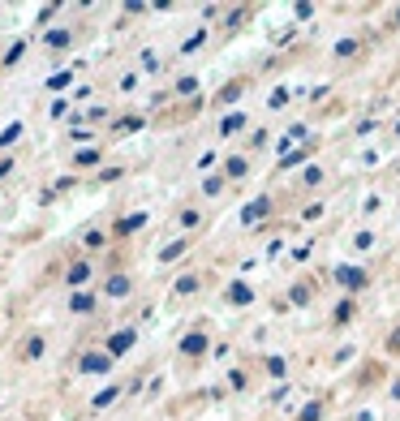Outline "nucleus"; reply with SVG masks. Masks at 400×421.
I'll use <instances>...</instances> for the list:
<instances>
[{
  "instance_id": "1",
  "label": "nucleus",
  "mask_w": 400,
  "mask_h": 421,
  "mask_svg": "<svg viewBox=\"0 0 400 421\" xmlns=\"http://www.w3.org/2000/svg\"><path fill=\"white\" fill-rule=\"evenodd\" d=\"M112 357L104 353V349H86L82 357H78V374H112Z\"/></svg>"
},
{
  "instance_id": "2",
  "label": "nucleus",
  "mask_w": 400,
  "mask_h": 421,
  "mask_svg": "<svg viewBox=\"0 0 400 421\" xmlns=\"http://www.w3.org/2000/svg\"><path fill=\"white\" fill-rule=\"evenodd\" d=\"M134 344H138V327H121V331H112V335H108V344H104V353H108L112 361H121L125 353L134 349Z\"/></svg>"
},
{
  "instance_id": "3",
  "label": "nucleus",
  "mask_w": 400,
  "mask_h": 421,
  "mask_svg": "<svg viewBox=\"0 0 400 421\" xmlns=\"http://www.w3.org/2000/svg\"><path fill=\"white\" fill-rule=\"evenodd\" d=\"M332 280H336L344 292H362V288H366V271H362V267H332Z\"/></svg>"
},
{
  "instance_id": "4",
  "label": "nucleus",
  "mask_w": 400,
  "mask_h": 421,
  "mask_svg": "<svg viewBox=\"0 0 400 421\" xmlns=\"http://www.w3.org/2000/svg\"><path fill=\"white\" fill-rule=\"evenodd\" d=\"M207 349H211V335H207V331H185L181 344H177V353H181V357H203Z\"/></svg>"
},
{
  "instance_id": "5",
  "label": "nucleus",
  "mask_w": 400,
  "mask_h": 421,
  "mask_svg": "<svg viewBox=\"0 0 400 421\" xmlns=\"http://www.w3.org/2000/svg\"><path fill=\"white\" fill-rule=\"evenodd\" d=\"M130 292H134V280L125 276V271H112V276L104 280V296H108V301H125Z\"/></svg>"
},
{
  "instance_id": "6",
  "label": "nucleus",
  "mask_w": 400,
  "mask_h": 421,
  "mask_svg": "<svg viewBox=\"0 0 400 421\" xmlns=\"http://www.w3.org/2000/svg\"><path fill=\"white\" fill-rule=\"evenodd\" d=\"M146 219H151L146 211H130V215H121L116 224H112V237H134V232H142V228H146Z\"/></svg>"
},
{
  "instance_id": "7",
  "label": "nucleus",
  "mask_w": 400,
  "mask_h": 421,
  "mask_svg": "<svg viewBox=\"0 0 400 421\" xmlns=\"http://www.w3.org/2000/svg\"><path fill=\"white\" fill-rule=\"evenodd\" d=\"M91 271H95V262H86V258H78V262H69V271H65V284H69V292H78V288H86V280H91Z\"/></svg>"
},
{
  "instance_id": "8",
  "label": "nucleus",
  "mask_w": 400,
  "mask_h": 421,
  "mask_svg": "<svg viewBox=\"0 0 400 421\" xmlns=\"http://www.w3.org/2000/svg\"><path fill=\"white\" fill-rule=\"evenodd\" d=\"M39 47H52V52H65V47H73V26L43 31V35H39Z\"/></svg>"
},
{
  "instance_id": "9",
  "label": "nucleus",
  "mask_w": 400,
  "mask_h": 421,
  "mask_svg": "<svg viewBox=\"0 0 400 421\" xmlns=\"http://www.w3.org/2000/svg\"><path fill=\"white\" fill-rule=\"evenodd\" d=\"M99 310V296L95 292H86V288H78V292H69V314H78V318H86V314H95Z\"/></svg>"
},
{
  "instance_id": "10",
  "label": "nucleus",
  "mask_w": 400,
  "mask_h": 421,
  "mask_svg": "<svg viewBox=\"0 0 400 421\" xmlns=\"http://www.w3.org/2000/svg\"><path fill=\"white\" fill-rule=\"evenodd\" d=\"M267 215H271V198H254V202H245V207H241V224H245V228H254L259 219H267Z\"/></svg>"
},
{
  "instance_id": "11",
  "label": "nucleus",
  "mask_w": 400,
  "mask_h": 421,
  "mask_svg": "<svg viewBox=\"0 0 400 421\" xmlns=\"http://www.w3.org/2000/svg\"><path fill=\"white\" fill-rule=\"evenodd\" d=\"M43 353H47V335L31 331L26 344H22V361H43Z\"/></svg>"
},
{
  "instance_id": "12",
  "label": "nucleus",
  "mask_w": 400,
  "mask_h": 421,
  "mask_svg": "<svg viewBox=\"0 0 400 421\" xmlns=\"http://www.w3.org/2000/svg\"><path fill=\"white\" fill-rule=\"evenodd\" d=\"M224 296H229V305H237V310H241V305H249V301H254V288H249L245 280H233Z\"/></svg>"
},
{
  "instance_id": "13",
  "label": "nucleus",
  "mask_w": 400,
  "mask_h": 421,
  "mask_svg": "<svg viewBox=\"0 0 400 421\" xmlns=\"http://www.w3.org/2000/svg\"><path fill=\"white\" fill-rule=\"evenodd\" d=\"M99 159H104V155H99V146H86V151H73V172H91Z\"/></svg>"
},
{
  "instance_id": "14",
  "label": "nucleus",
  "mask_w": 400,
  "mask_h": 421,
  "mask_svg": "<svg viewBox=\"0 0 400 421\" xmlns=\"http://www.w3.org/2000/svg\"><path fill=\"white\" fill-rule=\"evenodd\" d=\"M138 129H146V116H121L116 125H112L116 138H130V134H138Z\"/></svg>"
},
{
  "instance_id": "15",
  "label": "nucleus",
  "mask_w": 400,
  "mask_h": 421,
  "mask_svg": "<svg viewBox=\"0 0 400 421\" xmlns=\"http://www.w3.org/2000/svg\"><path fill=\"white\" fill-rule=\"evenodd\" d=\"M245 129V112H229L220 120V138H233V134H241Z\"/></svg>"
},
{
  "instance_id": "16",
  "label": "nucleus",
  "mask_w": 400,
  "mask_h": 421,
  "mask_svg": "<svg viewBox=\"0 0 400 421\" xmlns=\"http://www.w3.org/2000/svg\"><path fill=\"white\" fill-rule=\"evenodd\" d=\"M185 250H190V237H177V241H168L164 250H160V262H177Z\"/></svg>"
},
{
  "instance_id": "17",
  "label": "nucleus",
  "mask_w": 400,
  "mask_h": 421,
  "mask_svg": "<svg viewBox=\"0 0 400 421\" xmlns=\"http://www.w3.org/2000/svg\"><path fill=\"white\" fill-rule=\"evenodd\" d=\"M245 172H249V159H245V155H229V164H224V177H229V181H241Z\"/></svg>"
},
{
  "instance_id": "18",
  "label": "nucleus",
  "mask_w": 400,
  "mask_h": 421,
  "mask_svg": "<svg viewBox=\"0 0 400 421\" xmlns=\"http://www.w3.org/2000/svg\"><path fill=\"white\" fill-rule=\"evenodd\" d=\"M116 395H121V387H104V391H99L95 400H91V408H95V413H104V408H112V404H116Z\"/></svg>"
},
{
  "instance_id": "19",
  "label": "nucleus",
  "mask_w": 400,
  "mask_h": 421,
  "mask_svg": "<svg viewBox=\"0 0 400 421\" xmlns=\"http://www.w3.org/2000/svg\"><path fill=\"white\" fill-rule=\"evenodd\" d=\"M43 86H47V90H69V86H73V69H61V73H52V78H47Z\"/></svg>"
},
{
  "instance_id": "20",
  "label": "nucleus",
  "mask_w": 400,
  "mask_h": 421,
  "mask_svg": "<svg viewBox=\"0 0 400 421\" xmlns=\"http://www.w3.org/2000/svg\"><path fill=\"white\" fill-rule=\"evenodd\" d=\"M198 284H203L198 276H181L177 284H172V296H190V292H198Z\"/></svg>"
},
{
  "instance_id": "21",
  "label": "nucleus",
  "mask_w": 400,
  "mask_h": 421,
  "mask_svg": "<svg viewBox=\"0 0 400 421\" xmlns=\"http://www.w3.org/2000/svg\"><path fill=\"white\" fill-rule=\"evenodd\" d=\"M26 47H31V43H26V39H13V43H9V47H5V65H17V61H22V56H26Z\"/></svg>"
},
{
  "instance_id": "22",
  "label": "nucleus",
  "mask_w": 400,
  "mask_h": 421,
  "mask_svg": "<svg viewBox=\"0 0 400 421\" xmlns=\"http://www.w3.org/2000/svg\"><path fill=\"white\" fill-rule=\"evenodd\" d=\"M241 90H245V82H229V86H224V90L215 95V104H237Z\"/></svg>"
},
{
  "instance_id": "23",
  "label": "nucleus",
  "mask_w": 400,
  "mask_h": 421,
  "mask_svg": "<svg viewBox=\"0 0 400 421\" xmlns=\"http://www.w3.org/2000/svg\"><path fill=\"white\" fill-rule=\"evenodd\" d=\"M332 52H336L340 61H348V56H357V52H362V43H357V39H340V43L332 47Z\"/></svg>"
},
{
  "instance_id": "24",
  "label": "nucleus",
  "mask_w": 400,
  "mask_h": 421,
  "mask_svg": "<svg viewBox=\"0 0 400 421\" xmlns=\"http://www.w3.org/2000/svg\"><path fill=\"white\" fill-rule=\"evenodd\" d=\"M289 99H293V90H289V86H276V90L267 95V108H284Z\"/></svg>"
},
{
  "instance_id": "25",
  "label": "nucleus",
  "mask_w": 400,
  "mask_h": 421,
  "mask_svg": "<svg viewBox=\"0 0 400 421\" xmlns=\"http://www.w3.org/2000/svg\"><path fill=\"white\" fill-rule=\"evenodd\" d=\"M108 237H112V232H95V228H91V232L82 237V245H86V250H104V245H108Z\"/></svg>"
},
{
  "instance_id": "26",
  "label": "nucleus",
  "mask_w": 400,
  "mask_h": 421,
  "mask_svg": "<svg viewBox=\"0 0 400 421\" xmlns=\"http://www.w3.org/2000/svg\"><path fill=\"white\" fill-rule=\"evenodd\" d=\"M267 374H271V379H284V374H289V361H284V357H267Z\"/></svg>"
},
{
  "instance_id": "27",
  "label": "nucleus",
  "mask_w": 400,
  "mask_h": 421,
  "mask_svg": "<svg viewBox=\"0 0 400 421\" xmlns=\"http://www.w3.org/2000/svg\"><path fill=\"white\" fill-rule=\"evenodd\" d=\"M297 164H306V146H302V151H289V155H280V172H289V168H297Z\"/></svg>"
},
{
  "instance_id": "28",
  "label": "nucleus",
  "mask_w": 400,
  "mask_h": 421,
  "mask_svg": "<svg viewBox=\"0 0 400 421\" xmlns=\"http://www.w3.org/2000/svg\"><path fill=\"white\" fill-rule=\"evenodd\" d=\"M177 224H181V228H198V224H203V215H198L194 207H185V211L177 215Z\"/></svg>"
},
{
  "instance_id": "29",
  "label": "nucleus",
  "mask_w": 400,
  "mask_h": 421,
  "mask_svg": "<svg viewBox=\"0 0 400 421\" xmlns=\"http://www.w3.org/2000/svg\"><path fill=\"white\" fill-rule=\"evenodd\" d=\"M203 43H207V31H194V35H190V39L181 43V56H190L194 47H203Z\"/></svg>"
},
{
  "instance_id": "30",
  "label": "nucleus",
  "mask_w": 400,
  "mask_h": 421,
  "mask_svg": "<svg viewBox=\"0 0 400 421\" xmlns=\"http://www.w3.org/2000/svg\"><path fill=\"white\" fill-rule=\"evenodd\" d=\"M22 138V125H5V129H0V151H5V146H13Z\"/></svg>"
},
{
  "instance_id": "31",
  "label": "nucleus",
  "mask_w": 400,
  "mask_h": 421,
  "mask_svg": "<svg viewBox=\"0 0 400 421\" xmlns=\"http://www.w3.org/2000/svg\"><path fill=\"white\" fill-rule=\"evenodd\" d=\"M348 318H353V301H340L336 314H332V323H348Z\"/></svg>"
},
{
  "instance_id": "32",
  "label": "nucleus",
  "mask_w": 400,
  "mask_h": 421,
  "mask_svg": "<svg viewBox=\"0 0 400 421\" xmlns=\"http://www.w3.org/2000/svg\"><path fill=\"white\" fill-rule=\"evenodd\" d=\"M99 120H108V104H95V108L86 112V125H99Z\"/></svg>"
},
{
  "instance_id": "33",
  "label": "nucleus",
  "mask_w": 400,
  "mask_h": 421,
  "mask_svg": "<svg viewBox=\"0 0 400 421\" xmlns=\"http://www.w3.org/2000/svg\"><path fill=\"white\" fill-rule=\"evenodd\" d=\"M220 189H224V177H215V172H211V177L203 181V193H207V198H215Z\"/></svg>"
},
{
  "instance_id": "34",
  "label": "nucleus",
  "mask_w": 400,
  "mask_h": 421,
  "mask_svg": "<svg viewBox=\"0 0 400 421\" xmlns=\"http://www.w3.org/2000/svg\"><path fill=\"white\" fill-rule=\"evenodd\" d=\"M289 301H293V305H306V301H310V288H306V284H297V288L289 292Z\"/></svg>"
},
{
  "instance_id": "35",
  "label": "nucleus",
  "mask_w": 400,
  "mask_h": 421,
  "mask_svg": "<svg viewBox=\"0 0 400 421\" xmlns=\"http://www.w3.org/2000/svg\"><path fill=\"white\" fill-rule=\"evenodd\" d=\"M318 417H323V404L314 400V404H306V408H302V417H297V421H318Z\"/></svg>"
},
{
  "instance_id": "36",
  "label": "nucleus",
  "mask_w": 400,
  "mask_h": 421,
  "mask_svg": "<svg viewBox=\"0 0 400 421\" xmlns=\"http://www.w3.org/2000/svg\"><path fill=\"white\" fill-rule=\"evenodd\" d=\"M177 95H198V78H177Z\"/></svg>"
},
{
  "instance_id": "37",
  "label": "nucleus",
  "mask_w": 400,
  "mask_h": 421,
  "mask_svg": "<svg viewBox=\"0 0 400 421\" xmlns=\"http://www.w3.org/2000/svg\"><path fill=\"white\" fill-rule=\"evenodd\" d=\"M73 185H78V172H69V177H56V185H52V189H56V193H65V189H73Z\"/></svg>"
},
{
  "instance_id": "38",
  "label": "nucleus",
  "mask_w": 400,
  "mask_h": 421,
  "mask_svg": "<svg viewBox=\"0 0 400 421\" xmlns=\"http://www.w3.org/2000/svg\"><path fill=\"white\" fill-rule=\"evenodd\" d=\"M69 138H73V142H91L95 129H91V125H78V129H69Z\"/></svg>"
},
{
  "instance_id": "39",
  "label": "nucleus",
  "mask_w": 400,
  "mask_h": 421,
  "mask_svg": "<svg viewBox=\"0 0 400 421\" xmlns=\"http://www.w3.org/2000/svg\"><path fill=\"white\" fill-rule=\"evenodd\" d=\"M293 13H297V22H306V17H314V5H310V0H302V5H297Z\"/></svg>"
},
{
  "instance_id": "40",
  "label": "nucleus",
  "mask_w": 400,
  "mask_h": 421,
  "mask_svg": "<svg viewBox=\"0 0 400 421\" xmlns=\"http://www.w3.org/2000/svg\"><path fill=\"white\" fill-rule=\"evenodd\" d=\"M142 69L155 73V69H160V56H155V52H142Z\"/></svg>"
},
{
  "instance_id": "41",
  "label": "nucleus",
  "mask_w": 400,
  "mask_h": 421,
  "mask_svg": "<svg viewBox=\"0 0 400 421\" xmlns=\"http://www.w3.org/2000/svg\"><path fill=\"white\" fill-rule=\"evenodd\" d=\"M69 104H73V99H69V95H61L56 104H52V116H65V112H69Z\"/></svg>"
},
{
  "instance_id": "42",
  "label": "nucleus",
  "mask_w": 400,
  "mask_h": 421,
  "mask_svg": "<svg viewBox=\"0 0 400 421\" xmlns=\"http://www.w3.org/2000/svg\"><path fill=\"white\" fill-rule=\"evenodd\" d=\"M215 164H220V159H215L211 151H207V155H198V168H203V172H207V177H211V168H215Z\"/></svg>"
},
{
  "instance_id": "43",
  "label": "nucleus",
  "mask_w": 400,
  "mask_h": 421,
  "mask_svg": "<svg viewBox=\"0 0 400 421\" xmlns=\"http://www.w3.org/2000/svg\"><path fill=\"white\" fill-rule=\"evenodd\" d=\"M353 245H357V250H370V245H374V232H357Z\"/></svg>"
},
{
  "instance_id": "44",
  "label": "nucleus",
  "mask_w": 400,
  "mask_h": 421,
  "mask_svg": "<svg viewBox=\"0 0 400 421\" xmlns=\"http://www.w3.org/2000/svg\"><path fill=\"white\" fill-rule=\"evenodd\" d=\"M302 181H306V185H318V181H323V168H306Z\"/></svg>"
},
{
  "instance_id": "45",
  "label": "nucleus",
  "mask_w": 400,
  "mask_h": 421,
  "mask_svg": "<svg viewBox=\"0 0 400 421\" xmlns=\"http://www.w3.org/2000/svg\"><path fill=\"white\" fill-rule=\"evenodd\" d=\"M229 387H233V391H241V387H245V374H241V370H233V374H229Z\"/></svg>"
},
{
  "instance_id": "46",
  "label": "nucleus",
  "mask_w": 400,
  "mask_h": 421,
  "mask_svg": "<svg viewBox=\"0 0 400 421\" xmlns=\"http://www.w3.org/2000/svg\"><path fill=\"white\" fill-rule=\"evenodd\" d=\"M245 13H249V9H233V13H229V31H237V22H241Z\"/></svg>"
},
{
  "instance_id": "47",
  "label": "nucleus",
  "mask_w": 400,
  "mask_h": 421,
  "mask_svg": "<svg viewBox=\"0 0 400 421\" xmlns=\"http://www.w3.org/2000/svg\"><path fill=\"white\" fill-rule=\"evenodd\" d=\"M387 349H392V353H400V327H396V331L387 335Z\"/></svg>"
},
{
  "instance_id": "48",
  "label": "nucleus",
  "mask_w": 400,
  "mask_h": 421,
  "mask_svg": "<svg viewBox=\"0 0 400 421\" xmlns=\"http://www.w3.org/2000/svg\"><path fill=\"white\" fill-rule=\"evenodd\" d=\"M9 172H13V159L5 155V159H0V177H9Z\"/></svg>"
},
{
  "instance_id": "49",
  "label": "nucleus",
  "mask_w": 400,
  "mask_h": 421,
  "mask_svg": "<svg viewBox=\"0 0 400 421\" xmlns=\"http://www.w3.org/2000/svg\"><path fill=\"white\" fill-rule=\"evenodd\" d=\"M392 400H400V383H392Z\"/></svg>"
},
{
  "instance_id": "50",
  "label": "nucleus",
  "mask_w": 400,
  "mask_h": 421,
  "mask_svg": "<svg viewBox=\"0 0 400 421\" xmlns=\"http://www.w3.org/2000/svg\"><path fill=\"white\" fill-rule=\"evenodd\" d=\"M396 26H400V9H396Z\"/></svg>"
},
{
  "instance_id": "51",
  "label": "nucleus",
  "mask_w": 400,
  "mask_h": 421,
  "mask_svg": "<svg viewBox=\"0 0 400 421\" xmlns=\"http://www.w3.org/2000/svg\"><path fill=\"white\" fill-rule=\"evenodd\" d=\"M396 138H400V120H396Z\"/></svg>"
}]
</instances>
